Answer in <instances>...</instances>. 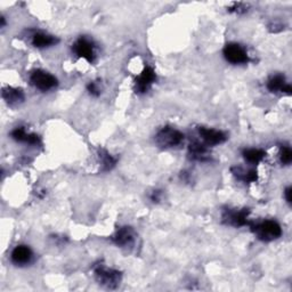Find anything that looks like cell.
I'll use <instances>...</instances> for the list:
<instances>
[{
	"instance_id": "6da1fadb",
	"label": "cell",
	"mask_w": 292,
	"mask_h": 292,
	"mask_svg": "<svg viewBox=\"0 0 292 292\" xmlns=\"http://www.w3.org/2000/svg\"><path fill=\"white\" fill-rule=\"evenodd\" d=\"M252 232L259 240L269 242L278 239L282 235V228L276 222L265 221L256 226H252Z\"/></svg>"
},
{
	"instance_id": "7a4b0ae2",
	"label": "cell",
	"mask_w": 292,
	"mask_h": 292,
	"mask_svg": "<svg viewBox=\"0 0 292 292\" xmlns=\"http://www.w3.org/2000/svg\"><path fill=\"white\" fill-rule=\"evenodd\" d=\"M184 140V135L170 127H164L155 136V141L163 149H170L179 145Z\"/></svg>"
},
{
	"instance_id": "3957f363",
	"label": "cell",
	"mask_w": 292,
	"mask_h": 292,
	"mask_svg": "<svg viewBox=\"0 0 292 292\" xmlns=\"http://www.w3.org/2000/svg\"><path fill=\"white\" fill-rule=\"evenodd\" d=\"M96 280L99 284H103L107 287H116L121 280V275L118 271L105 267L104 265H97L94 269Z\"/></svg>"
},
{
	"instance_id": "277c9868",
	"label": "cell",
	"mask_w": 292,
	"mask_h": 292,
	"mask_svg": "<svg viewBox=\"0 0 292 292\" xmlns=\"http://www.w3.org/2000/svg\"><path fill=\"white\" fill-rule=\"evenodd\" d=\"M30 82L36 89L48 91L57 86V79L53 75L44 70H35L30 76Z\"/></svg>"
},
{
	"instance_id": "5b68a950",
	"label": "cell",
	"mask_w": 292,
	"mask_h": 292,
	"mask_svg": "<svg viewBox=\"0 0 292 292\" xmlns=\"http://www.w3.org/2000/svg\"><path fill=\"white\" fill-rule=\"evenodd\" d=\"M224 57L226 58L227 62L235 64V65L249 62L248 53L245 52V49L241 45L235 43L227 44L225 46V48H224Z\"/></svg>"
},
{
	"instance_id": "8992f818",
	"label": "cell",
	"mask_w": 292,
	"mask_h": 292,
	"mask_svg": "<svg viewBox=\"0 0 292 292\" xmlns=\"http://www.w3.org/2000/svg\"><path fill=\"white\" fill-rule=\"evenodd\" d=\"M73 52L78 57L84 58L89 63H93L96 56L94 43L86 36H81L73 44Z\"/></svg>"
},
{
	"instance_id": "52a82bcc",
	"label": "cell",
	"mask_w": 292,
	"mask_h": 292,
	"mask_svg": "<svg viewBox=\"0 0 292 292\" xmlns=\"http://www.w3.org/2000/svg\"><path fill=\"white\" fill-rule=\"evenodd\" d=\"M155 79H157V75L152 67L146 66L143 72L136 78L135 80V88H136V93H146L150 88L151 86L154 84Z\"/></svg>"
},
{
	"instance_id": "ba28073f",
	"label": "cell",
	"mask_w": 292,
	"mask_h": 292,
	"mask_svg": "<svg viewBox=\"0 0 292 292\" xmlns=\"http://www.w3.org/2000/svg\"><path fill=\"white\" fill-rule=\"evenodd\" d=\"M248 210H239V211L237 210H234V211L225 210V212L223 214V219L228 225L240 227L248 224Z\"/></svg>"
},
{
	"instance_id": "9c48e42d",
	"label": "cell",
	"mask_w": 292,
	"mask_h": 292,
	"mask_svg": "<svg viewBox=\"0 0 292 292\" xmlns=\"http://www.w3.org/2000/svg\"><path fill=\"white\" fill-rule=\"evenodd\" d=\"M201 138L203 139L205 145H219L223 144L227 139L226 135L223 131L216 129H210V128L201 127L199 129Z\"/></svg>"
},
{
	"instance_id": "30bf717a",
	"label": "cell",
	"mask_w": 292,
	"mask_h": 292,
	"mask_svg": "<svg viewBox=\"0 0 292 292\" xmlns=\"http://www.w3.org/2000/svg\"><path fill=\"white\" fill-rule=\"evenodd\" d=\"M33 253H32L31 249L26 245H17L12 252V262L17 265V266H24L31 263Z\"/></svg>"
},
{
	"instance_id": "8fae6325",
	"label": "cell",
	"mask_w": 292,
	"mask_h": 292,
	"mask_svg": "<svg viewBox=\"0 0 292 292\" xmlns=\"http://www.w3.org/2000/svg\"><path fill=\"white\" fill-rule=\"evenodd\" d=\"M267 88L272 93H276V91H282V93L291 94V86L287 85L285 79L283 76H274L267 82Z\"/></svg>"
},
{
	"instance_id": "7c38bea8",
	"label": "cell",
	"mask_w": 292,
	"mask_h": 292,
	"mask_svg": "<svg viewBox=\"0 0 292 292\" xmlns=\"http://www.w3.org/2000/svg\"><path fill=\"white\" fill-rule=\"evenodd\" d=\"M12 137L13 139H15L17 141H21V143H26L30 145H36L39 143V136L35 134H27L24 128L17 127L12 131Z\"/></svg>"
},
{
	"instance_id": "4fadbf2b",
	"label": "cell",
	"mask_w": 292,
	"mask_h": 292,
	"mask_svg": "<svg viewBox=\"0 0 292 292\" xmlns=\"http://www.w3.org/2000/svg\"><path fill=\"white\" fill-rule=\"evenodd\" d=\"M134 241V234H132L131 228L129 227H122L118 230L116 234L113 236V242L118 246H127L130 245Z\"/></svg>"
},
{
	"instance_id": "5bb4252c",
	"label": "cell",
	"mask_w": 292,
	"mask_h": 292,
	"mask_svg": "<svg viewBox=\"0 0 292 292\" xmlns=\"http://www.w3.org/2000/svg\"><path fill=\"white\" fill-rule=\"evenodd\" d=\"M57 43V39L55 36L44 33V32H36L32 35V45L36 48H46L50 47Z\"/></svg>"
},
{
	"instance_id": "9a60e30c",
	"label": "cell",
	"mask_w": 292,
	"mask_h": 292,
	"mask_svg": "<svg viewBox=\"0 0 292 292\" xmlns=\"http://www.w3.org/2000/svg\"><path fill=\"white\" fill-rule=\"evenodd\" d=\"M207 152V146H205V144L200 143V141H193L190 145L191 157L194 160H198V161H205L208 159Z\"/></svg>"
},
{
	"instance_id": "2e32d148",
	"label": "cell",
	"mask_w": 292,
	"mask_h": 292,
	"mask_svg": "<svg viewBox=\"0 0 292 292\" xmlns=\"http://www.w3.org/2000/svg\"><path fill=\"white\" fill-rule=\"evenodd\" d=\"M3 97L9 104H16L24 99V95H23V91L21 89L7 87L3 90Z\"/></svg>"
},
{
	"instance_id": "e0dca14e",
	"label": "cell",
	"mask_w": 292,
	"mask_h": 292,
	"mask_svg": "<svg viewBox=\"0 0 292 292\" xmlns=\"http://www.w3.org/2000/svg\"><path fill=\"white\" fill-rule=\"evenodd\" d=\"M266 153L259 149H248L243 151V157L250 163H259L265 158Z\"/></svg>"
},
{
	"instance_id": "ac0fdd59",
	"label": "cell",
	"mask_w": 292,
	"mask_h": 292,
	"mask_svg": "<svg viewBox=\"0 0 292 292\" xmlns=\"http://www.w3.org/2000/svg\"><path fill=\"white\" fill-rule=\"evenodd\" d=\"M232 171L237 178H239V179H242L243 181L253 182L257 180V172L254 170L245 171L242 168H233Z\"/></svg>"
},
{
	"instance_id": "d6986e66",
	"label": "cell",
	"mask_w": 292,
	"mask_h": 292,
	"mask_svg": "<svg viewBox=\"0 0 292 292\" xmlns=\"http://www.w3.org/2000/svg\"><path fill=\"white\" fill-rule=\"evenodd\" d=\"M99 157L103 160L104 170H110V169H112L114 166H116L117 160L114 159L111 154H108L106 152H100Z\"/></svg>"
},
{
	"instance_id": "ffe728a7",
	"label": "cell",
	"mask_w": 292,
	"mask_h": 292,
	"mask_svg": "<svg viewBox=\"0 0 292 292\" xmlns=\"http://www.w3.org/2000/svg\"><path fill=\"white\" fill-rule=\"evenodd\" d=\"M292 161V151L290 148H284L281 153V162L283 164H290Z\"/></svg>"
},
{
	"instance_id": "44dd1931",
	"label": "cell",
	"mask_w": 292,
	"mask_h": 292,
	"mask_svg": "<svg viewBox=\"0 0 292 292\" xmlns=\"http://www.w3.org/2000/svg\"><path fill=\"white\" fill-rule=\"evenodd\" d=\"M87 88H88V91L93 96H99L100 95V88H99V86L97 85V82L90 81L88 86H87Z\"/></svg>"
},
{
	"instance_id": "7402d4cb",
	"label": "cell",
	"mask_w": 292,
	"mask_h": 292,
	"mask_svg": "<svg viewBox=\"0 0 292 292\" xmlns=\"http://www.w3.org/2000/svg\"><path fill=\"white\" fill-rule=\"evenodd\" d=\"M285 194V199L287 201V203H291V187H287L284 192Z\"/></svg>"
}]
</instances>
